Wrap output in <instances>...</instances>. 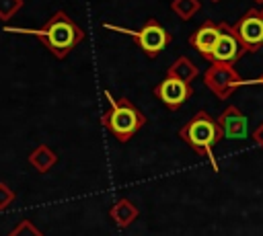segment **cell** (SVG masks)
<instances>
[{
    "mask_svg": "<svg viewBox=\"0 0 263 236\" xmlns=\"http://www.w3.org/2000/svg\"><path fill=\"white\" fill-rule=\"evenodd\" d=\"M23 8V0H0V21H10Z\"/></svg>",
    "mask_w": 263,
    "mask_h": 236,
    "instance_id": "cell-15",
    "label": "cell"
},
{
    "mask_svg": "<svg viewBox=\"0 0 263 236\" xmlns=\"http://www.w3.org/2000/svg\"><path fill=\"white\" fill-rule=\"evenodd\" d=\"M109 215H111V220H113L119 228H127L132 222H136V220H138L140 209H138L129 199L121 197V199H117V201L111 205Z\"/></svg>",
    "mask_w": 263,
    "mask_h": 236,
    "instance_id": "cell-11",
    "label": "cell"
},
{
    "mask_svg": "<svg viewBox=\"0 0 263 236\" xmlns=\"http://www.w3.org/2000/svg\"><path fill=\"white\" fill-rule=\"evenodd\" d=\"M193 94V88L191 84L183 82V80H177V78H171L166 76L162 82H158L154 86V96L168 109H179L189 96Z\"/></svg>",
    "mask_w": 263,
    "mask_h": 236,
    "instance_id": "cell-8",
    "label": "cell"
},
{
    "mask_svg": "<svg viewBox=\"0 0 263 236\" xmlns=\"http://www.w3.org/2000/svg\"><path fill=\"white\" fill-rule=\"evenodd\" d=\"M105 96L109 99L111 109L101 115V123L107 127V131L111 135H115L117 142L132 140V135H136L140 131V127L146 123L144 113L125 96L115 101L111 96V92H107V90H105Z\"/></svg>",
    "mask_w": 263,
    "mask_h": 236,
    "instance_id": "cell-3",
    "label": "cell"
},
{
    "mask_svg": "<svg viewBox=\"0 0 263 236\" xmlns=\"http://www.w3.org/2000/svg\"><path fill=\"white\" fill-rule=\"evenodd\" d=\"M212 2H220V0H212Z\"/></svg>",
    "mask_w": 263,
    "mask_h": 236,
    "instance_id": "cell-21",
    "label": "cell"
},
{
    "mask_svg": "<svg viewBox=\"0 0 263 236\" xmlns=\"http://www.w3.org/2000/svg\"><path fill=\"white\" fill-rule=\"evenodd\" d=\"M234 35L238 37V41L242 43L245 51H259L263 47V14L261 10H247L234 25H232Z\"/></svg>",
    "mask_w": 263,
    "mask_h": 236,
    "instance_id": "cell-6",
    "label": "cell"
},
{
    "mask_svg": "<svg viewBox=\"0 0 263 236\" xmlns=\"http://www.w3.org/2000/svg\"><path fill=\"white\" fill-rule=\"evenodd\" d=\"M245 84H261V86H263V76L253 78V80H245Z\"/></svg>",
    "mask_w": 263,
    "mask_h": 236,
    "instance_id": "cell-19",
    "label": "cell"
},
{
    "mask_svg": "<svg viewBox=\"0 0 263 236\" xmlns=\"http://www.w3.org/2000/svg\"><path fill=\"white\" fill-rule=\"evenodd\" d=\"M255 2H257V4H263V0H255Z\"/></svg>",
    "mask_w": 263,
    "mask_h": 236,
    "instance_id": "cell-20",
    "label": "cell"
},
{
    "mask_svg": "<svg viewBox=\"0 0 263 236\" xmlns=\"http://www.w3.org/2000/svg\"><path fill=\"white\" fill-rule=\"evenodd\" d=\"M8 236H43V234H41L29 220H23V222H21Z\"/></svg>",
    "mask_w": 263,
    "mask_h": 236,
    "instance_id": "cell-16",
    "label": "cell"
},
{
    "mask_svg": "<svg viewBox=\"0 0 263 236\" xmlns=\"http://www.w3.org/2000/svg\"><path fill=\"white\" fill-rule=\"evenodd\" d=\"M220 23H214V21H205L197 27V31L189 37V45L201 53L205 60H210V55L214 53L216 45H218V39H220Z\"/></svg>",
    "mask_w": 263,
    "mask_h": 236,
    "instance_id": "cell-9",
    "label": "cell"
},
{
    "mask_svg": "<svg viewBox=\"0 0 263 236\" xmlns=\"http://www.w3.org/2000/svg\"><path fill=\"white\" fill-rule=\"evenodd\" d=\"M261 14H263V8H261Z\"/></svg>",
    "mask_w": 263,
    "mask_h": 236,
    "instance_id": "cell-22",
    "label": "cell"
},
{
    "mask_svg": "<svg viewBox=\"0 0 263 236\" xmlns=\"http://www.w3.org/2000/svg\"><path fill=\"white\" fill-rule=\"evenodd\" d=\"M197 74H199L197 66H195L189 57H185V55L177 57V60L168 66V70H166V76L177 78V80H183V82H187V84H191V80H193Z\"/></svg>",
    "mask_w": 263,
    "mask_h": 236,
    "instance_id": "cell-13",
    "label": "cell"
},
{
    "mask_svg": "<svg viewBox=\"0 0 263 236\" xmlns=\"http://www.w3.org/2000/svg\"><path fill=\"white\" fill-rule=\"evenodd\" d=\"M179 137L199 156H205L214 170H218L216 158H214V148L216 144L224 137L222 127L218 123V119H214L210 113L205 111H197L181 129H179Z\"/></svg>",
    "mask_w": 263,
    "mask_h": 236,
    "instance_id": "cell-1",
    "label": "cell"
},
{
    "mask_svg": "<svg viewBox=\"0 0 263 236\" xmlns=\"http://www.w3.org/2000/svg\"><path fill=\"white\" fill-rule=\"evenodd\" d=\"M29 162H31V166H33L37 172H47L51 166H55L58 154H55L49 146L39 144V146L29 154Z\"/></svg>",
    "mask_w": 263,
    "mask_h": 236,
    "instance_id": "cell-12",
    "label": "cell"
},
{
    "mask_svg": "<svg viewBox=\"0 0 263 236\" xmlns=\"http://www.w3.org/2000/svg\"><path fill=\"white\" fill-rule=\"evenodd\" d=\"M29 33H35L41 43L60 60L66 57L84 39V31L62 10H58L41 29Z\"/></svg>",
    "mask_w": 263,
    "mask_h": 236,
    "instance_id": "cell-2",
    "label": "cell"
},
{
    "mask_svg": "<svg viewBox=\"0 0 263 236\" xmlns=\"http://www.w3.org/2000/svg\"><path fill=\"white\" fill-rule=\"evenodd\" d=\"M171 8H173V12L181 21H189L201 8V4H199V0H173L171 2Z\"/></svg>",
    "mask_w": 263,
    "mask_h": 236,
    "instance_id": "cell-14",
    "label": "cell"
},
{
    "mask_svg": "<svg viewBox=\"0 0 263 236\" xmlns=\"http://www.w3.org/2000/svg\"><path fill=\"white\" fill-rule=\"evenodd\" d=\"M253 142L263 150V121L255 127V131H253Z\"/></svg>",
    "mask_w": 263,
    "mask_h": 236,
    "instance_id": "cell-18",
    "label": "cell"
},
{
    "mask_svg": "<svg viewBox=\"0 0 263 236\" xmlns=\"http://www.w3.org/2000/svg\"><path fill=\"white\" fill-rule=\"evenodd\" d=\"M220 39H218V45L214 49V53L210 55V64H226V66H234L245 51L242 43L238 41V37L234 35L232 31V25L228 23H220Z\"/></svg>",
    "mask_w": 263,
    "mask_h": 236,
    "instance_id": "cell-7",
    "label": "cell"
},
{
    "mask_svg": "<svg viewBox=\"0 0 263 236\" xmlns=\"http://www.w3.org/2000/svg\"><path fill=\"white\" fill-rule=\"evenodd\" d=\"M203 84L220 99L226 101L232 96V92L245 84V80L240 78V74L234 70V66H226V64H210V68L203 74Z\"/></svg>",
    "mask_w": 263,
    "mask_h": 236,
    "instance_id": "cell-5",
    "label": "cell"
},
{
    "mask_svg": "<svg viewBox=\"0 0 263 236\" xmlns=\"http://www.w3.org/2000/svg\"><path fill=\"white\" fill-rule=\"evenodd\" d=\"M218 123L222 127L224 137L228 140H242L247 135V115L234 105L222 111V115L218 117Z\"/></svg>",
    "mask_w": 263,
    "mask_h": 236,
    "instance_id": "cell-10",
    "label": "cell"
},
{
    "mask_svg": "<svg viewBox=\"0 0 263 236\" xmlns=\"http://www.w3.org/2000/svg\"><path fill=\"white\" fill-rule=\"evenodd\" d=\"M12 201H14V191L6 183H0V209H6Z\"/></svg>",
    "mask_w": 263,
    "mask_h": 236,
    "instance_id": "cell-17",
    "label": "cell"
},
{
    "mask_svg": "<svg viewBox=\"0 0 263 236\" xmlns=\"http://www.w3.org/2000/svg\"><path fill=\"white\" fill-rule=\"evenodd\" d=\"M105 29H111V31H121V33H127L136 39V43L142 47V51L148 55V57H156L168 43H171V33L156 21V18H148L144 23L142 29L138 31H127V29H121V27H113V25H105Z\"/></svg>",
    "mask_w": 263,
    "mask_h": 236,
    "instance_id": "cell-4",
    "label": "cell"
}]
</instances>
